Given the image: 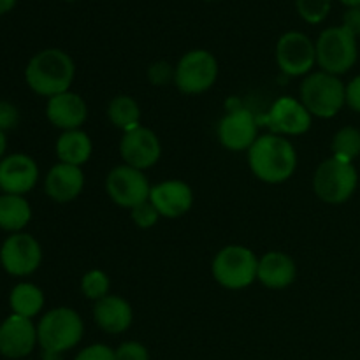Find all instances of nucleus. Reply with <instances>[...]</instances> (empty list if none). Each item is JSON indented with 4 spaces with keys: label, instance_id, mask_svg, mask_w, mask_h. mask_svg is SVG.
<instances>
[{
    "label": "nucleus",
    "instance_id": "obj_1",
    "mask_svg": "<svg viewBox=\"0 0 360 360\" xmlns=\"http://www.w3.org/2000/svg\"><path fill=\"white\" fill-rule=\"evenodd\" d=\"M248 165L260 181L280 185L290 179L297 169V151L283 136L266 134L259 136L248 150Z\"/></svg>",
    "mask_w": 360,
    "mask_h": 360
},
{
    "label": "nucleus",
    "instance_id": "obj_2",
    "mask_svg": "<svg viewBox=\"0 0 360 360\" xmlns=\"http://www.w3.org/2000/svg\"><path fill=\"white\" fill-rule=\"evenodd\" d=\"M76 65L65 51L56 48L35 53L25 69V81L34 94L41 97H55L70 90Z\"/></svg>",
    "mask_w": 360,
    "mask_h": 360
},
{
    "label": "nucleus",
    "instance_id": "obj_3",
    "mask_svg": "<svg viewBox=\"0 0 360 360\" xmlns=\"http://www.w3.org/2000/svg\"><path fill=\"white\" fill-rule=\"evenodd\" d=\"M84 326L79 313L72 308L60 306L44 313L37 323V341L46 355H58L72 350L83 340Z\"/></svg>",
    "mask_w": 360,
    "mask_h": 360
},
{
    "label": "nucleus",
    "instance_id": "obj_4",
    "mask_svg": "<svg viewBox=\"0 0 360 360\" xmlns=\"http://www.w3.org/2000/svg\"><path fill=\"white\" fill-rule=\"evenodd\" d=\"M345 84L340 76L329 72H311L299 88V101L316 118H333L347 104Z\"/></svg>",
    "mask_w": 360,
    "mask_h": 360
},
{
    "label": "nucleus",
    "instance_id": "obj_5",
    "mask_svg": "<svg viewBox=\"0 0 360 360\" xmlns=\"http://www.w3.org/2000/svg\"><path fill=\"white\" fill-rule=\"evenodd\" d=\"M259 259L250 248L229 245L213 259V278L218 285L229 290H243L257 280Z\"/></svg>",
    "mask_w": 360,
    "mask_h": 360
},
{
    "label": "nucleus",
    "instance_id": "obj_6",
    "mask_svg": "<svg viewBox=\"0 0 360 360\" xmlns=\"http://www.w3.org/2000/svg\"><path fill=\"white\" fill-rule=\"evenodd\" d=\"M359 174L354 162L330 157L316 167L313 176V190L316 197L327 204H343L354 195Z\"/></svg>",
    "mask_w": 360,
    "mask_h": 360
},
{
    "label": "nucleus",
    "instance_id": "obj_7",
    "mask_svg": "<svg viewBox=\"0 0 360 360\" xmlns=\"http://www.w3.org/2000/svg\"><path fill=\"white\" fill-rule=\"evenodd\" d=\"M316 63L323 72L341 76L357 62V39L345 27L326 28L315 42Z\"/></svg>",
    "mask_w": 360,
    "mask_h": 360
},
{
    "label": "nucleus",
    "instance_id": "obj_8",
    "mask_svg": "<svg viewBox=\"0 0 360 360\" xmlns=\"http://www.w3.org/2000/svg\"><path fill=\"white\" fill-rule=\"evenodd\" d=\"M218 77V62L206 49L185 53L174 67V84L186 95H199L210 90Z\"/></svg>",
    "mask_w": 360,
    "mask_h": 360
},
{
    "label": "nucleus",
    "instance_id": "obj_9",
    "mask_svg": "<svg viewBox=\"0 0 360 360\" xmlns=\"http://www.w3.org/2000/svg\"><path fill=\"white\" fill-rule=\"evenodd\" d=\"M105 192L116 206L134 210L150 200L151 185L144 171L122 164L116 165L105 178Z\"/></svg>",
    "mask_w": 360,
    "mask_h": 360
},
{
    "label": "nucleus",
    "instance_id": "obj_10",
    "mask_svg": "<svg viewBox=\"0 0 360 360\" xmlns=\"http://www.w3.org/2000/svg\"><path fill=\"white\" fill-rule=\"evenodd\" d=\"M42 248L37 239L27 232H16L0 246V266L16 278L30 276L41 267Z\"/></svg>",
    "mask_w": 360,
    "mask_h": 360
},
{
    "label": "nucleus",
    "instance_id": "obj_11",
    "mask_svg": "<svg viewBox=\"0 0 360 360\" xmlns=\"http://www.w3.org/2000/svg\"><path fill=\"white\" fill-rule=\"evenodd\" d=\"M276 63L287 76H306L316 63L315 42L302 32H287L276 44Z\"/></svg>",
    "mask_w": 360,
    "mask_h": 360
},
{
    "label": "nucleus",
    "instance_id": "obj_12",
    "mask_svg": "<svg viewBox=\"0 0 360 360\" xmlns=\"http://www.w3.org/2000/svg\"><path fill=\"white\" fill-rule=\"evenodd\" d=\"M120 155L123 158V164L139 169V171H146L153 167L160 158V139L153 130L139 125L129 132H123L122 141H120Z\"/></svg>",
    "mask_w": 360,
    "mask_h": 360
},
{
    "label": "nucleus",
    "instance_id": "obj_13",
    "mask_svg": "<svg viewBox=\"0 0 360 360\" xmlns=\"http://www.w3.org/2000/svg\"><path fill=\"white\" fill-rule=\"evenodd\" d=\"M218 141L229 151H248L259 139L257 118L250 109H231L218 123Z\"/></svg>",
    "mask_w": 360,
    "mask_h": 360
},
{
    "label": "nucleus",
    "instance_id": "obj_14",
    "mask_svg": "<svg viewBox=\"0 0 360 360\" xmlns=\"http://www.w3.org/2000/svg\"><path fill=\"white\" fill-rule=\"evenodd\" d=\"M313 116L301 101L294 97H281L271 105L266 123L278 136H302L311 129Z\"/></svg>",
    "mask_w": 360,
    "mask_h": 360
},
{
    "label": "nucleus",
    "instance_id": "obj_15",
    "mask_svg": "<svg viewBox=\"0 0 360 360\" xmlns=\"http://www.w3.org/2000/svg\"><path fill=\"white\" fill-rule=\"evenodd\" d=\"M37 326L30 319L11 313L0 323V355L6 359H23L37 345Z\"/></svg>",
    "mask_w": 360,
    "mask_h": 360
},
{
    "label": "nucleus",
    "instance_id": "obj_16",
    "mask_svg": "<svg viewBox=\"0 0 360 360\" xmlns=\"http://www.w3.org/2000/svg\"><path fill=\"white\" fill-rule=\"evenodd\" d=\"M39 181L37 162L27 153H11L0 160V192L25 195Z\"/></svg>",
    "mask_w": 360,
    "mask_h": 360
},
{
    "label": "nucleus",
    "instance_id": "obj_17",
    "mask_svg": "<svg viewBox=\"0 0 360 360\" xmlns=\"http://www.w3.org/2000/svg\"><path fill=\"white\" fill-rule=\"evenodd\" d=\"M150 202L164 218H179L193 206V190L181 179H167L151 186Z\"/></svg>",
    "mask_w": 360,
    "mask_h": 360
},
{
    "label": "nucleus",
    "instance_id": "obj_18",
    "mask_svg": "<svg viewBox=\"0 0 360 360\" xmlns=\"http://www.w3.org/2000/svg\"><path fill=\"white\" fill-rule=\"evenodd\" d=\"M46 116L53 127L63 130V132L77 130L88 118L86 102L79 94H74L70 90L63 91V94L48 98Z\"/></svg>",
    "mask_w": 360,
    "mask_h": 360
},
{
    "label": "nucleus",
    "instance_id": "obj_19",
    "mask_svg": "<svg viewBox=\"0 0 360 360\" xmlns=\"http://www.w3.org/2000/svg\"><path fill=\"white\" fill-rule=\"evenodd\" d=\"M84 188V172L81 167L69 164L53 165L44 179V190L55 202H70L77 199Z\"/></svg>",
    "mask_w": 360,
    "mask_h": 360
},
{
    "label": "nucleus",
    "instance_id": "obj_20",
    "mask_svg": "<svg viewBox=\"0 0 360 360\" xmlns=\"http://www.w3.org/2000/svg\"><path fill=\"white\" fill-rule=\"evenodd\" d=\"M297 276V266L294 259L283 252H269L259 259L257 280L267 288L281 290L290 287Z\"/></svg>",
    "mask_w": 360,
    "mask_h": 360
},
{
    "label": "nucleus",
    "instance_id": "obj_21",
    "mask_svg": "<svg viewBox=\"0 0 360 360\" xmlns=\"http://www.w3.org/2000/svg\"><path fill=\"white\" fill-rule=\"evenodd\" d=\"M95 323L108 334H122L132 326L134 311L129 301L120 295L109 294L94 306Z\"/></svg>",
    "mask_w": 360,
    "mask_h": 360
},
{
    "label": "nucleus",
    "instance_id": "obj_22",
    "mask_svg": "<svg viewBox=\"0 0 360 360\" xmlns=\"http://www.w3.org/2000/svg\"><path fill=\"white\" fill-rule=\"evenodd\" d=\"M55 150L56 157H58L62 164L81 167V165L90 160L94 144H91L90 136L81 129L67 130V132H62V136L58 137Z\"/></svg>",
    "mask_w": 360,
    "mask_h": 360
},
{
    "label": "nucleus",
    "instance_id": "obj_23",
    "mask_svg": "<svg viewBox=\"0 0 360 360\" xmlns=\"http://www.w3.org/2000/svg\"><path fill=\"white\" fill-rule=\"evenodd\" d=\"M32 207L25 195L0 193V229L11 234L23 232L30 224Z\"/></svg>",
    "mask_w": 360,
    "mask_h": 360
},
{
    "label": "nucleus",
    "instance_id": "obj_24",
    "mask_svg": "<svg viewBox=\"0 0 360 360\" xmlns=\"http://www.w3.org/2000/svg\"><path fill=\"white\" fill-rule=\"evenodd\" d=\"M9 306L13 315L25 316V319H34L44 308V292L34 283L21 281L14 285L9 294Z\"/></svg>",
    "mask_w": 360,
    "mask_h": 360
},
{
    "label": "nucleus",
    "instance_id": "obj_25",
    "mask_svg": "<svg viewBox=\"0 0 360 360\" xmlns=\"http://www.w3.org/2000/svg\"><path fill=\"white\" fill-rule=\"evenodd\" d=\"M108 118L116 129L129 132L141 125V108L130 95H116L108 105Z\"/></svg>",
    "mask_w": 360,
    "mask_h": 360
},
{
    "label": "nucleus",
    "instance_id": "obj_26",
    "mask_svg": "<svg viewBox=\"0 0 360 360\" xmlns=\"http://www.w3.org/2000/svg\"><path fill=\"white\" fill-rule=\"evenodd\" d=\"M333 157L354 162L360 155V130L355 127H343L338 130L330 143Z\"/></svg>",
    "mask_w": 360,
    "mask_h": 360
},
{
    "label": "nucleus",
    "instance_id": "obj_27",
    "mask_svg": "<svg viewBox=\"0 0 360 360\" xmlns=\"http://www.w3.org/2000/svg\"><path fill=\"white\" fill-rule=\"evenodd\" d=\"M81 290H83L84 297L91 299V301H101V299L108 297L109 290H111V280L104 271L91 269L81 280Z\"/></svg>",
    "mask_w": 360,
    "mask_h": 360
},
{
    "label": "nucleus",
    "instance_id": "obj_28",
    "mask_svg": "<svg viewBox=\"0 0 360 360\" xmlns=\"http://www.w3.org/2000/svg\"><path fill=\"white\" fill-rule=\"evenodd\" d=\"M333 0H295L297 13L306 23H322L329 14Z\"/></svg>",
    "mask_w": 360,
    "mask_h": 360
},
{
    "label": "nucleus",
    "instance_id": "obj_29",
    "mask_svg": "<svg viewBox=\"0 0 360 360\" xmlns=\"http://www.w3.org/2000/svg\"><path fill=\"white\" fill-rule=\"evenodd\" d=\"M130 217H132V221L139 229H151L157 225L160 214L155 210L153 204H151L150 200H146V202L139 204V206H136L134 210H130Z\"/></svg>",
    "mask_w": 360,
    "mask_h": 360
},
{
    "label": "nucleus",
    "instance_id": "obj_30",
    "mask_svg": "<svg viewBox=\"0 0 360 360\" xmlns=\"http://www.w3.org/2000/svg\"><path fill=\"white\" fill-rule=\"evenodd\" d=\"M116 360H150V354L144 345L137 341H127L115 350Z\"/></svg>",
    "mask_w": 360,
    "mask_h": 360
},
{
    "label": "nucleus",
    "instance_id": "obj_31",
    "mask_svg": "<svg viewBox=\"0 0 360 360\" xmlns=\"http://www.w3.org/2000/svg\"><path fill=\"white\" fill-rule=\"evenodd\" d=\"M74 360H116V357L115 350H111L108 345L97 343L83 348Z\"/></svg>",
    "mask_w": 360,
    "mask_h": 360
},
{
    "label": "nucleus",
    "instance_id": "obj_32",
    "mask_svg": "<svg viewBox=\"0 0 360 360\" xmlns=\"http://www.w3.org/2000/svg\"><path fill=\"white\" fill-rule=\"evenodd\" d=\"M151 84H165L169 79L174 81V69L167 62H157L148 69Z\"/></svg>",
    "mask_w": 360,
    "mask_h": 360
},
{
    "label": "nucleus",
    "instance_id": "obj_33",
    "mask_svg": "<svg viewBox=\"0 0 360 360\" xmlns=\"http://www.w3.org/2000/svg\"><path fill=\"white\" fill-rule=\"evenodd\" d=\"M20 122V112H18L16 105L11 102H0V130L7 132V130L14 129Z\"/></svg>",
    "mask_w": 360,
    "mask_h": 360
},
{
    "label": "nucleus",
    "instance_id": "obj_34",
    "mask_svg": "<svg viewBox=\"0 0 360 360\" xmlns=\"http://www.w3.org/2000/svg\"><path fill=\"white\" fill-rule=\"evenodd\" d=\"M345 97H347V105L354 109L355 112H360V76L354 77L345 88Z\"/></svg>",
    "mask_w": 360,
    "mask_h": 360
},
{
    "label": "nucleus",
    "instance_id": "obj_35",
    "mask_svg": "<svg viewBox=\"0 0 360 360\" xmlns=\"http://www.w3.org/2000/svg\"><path fill=\"white\" fill-rule=\"evenodd\" d=\"M341 27L347 28L355 39L360 37V7H352L345 13L343 25Z\"/></svg>",
    "mask_w": 360,
    "mask_h": 360
},
{
    "label": "nucleus",
    "instance_id": "obj_36",
    "mask_svg": "<svg viewBox=\"0 0 360 360\" xmlns=\"http://www.w3.org/2000/svg\"><path fill=\"white\" fill-rule=\"evenodd\" d=\"M16 2L18 0H0V14H6L9 11H13Z\"/></svg>",
    "mask_w": 360,
    "mask_h": 360
},
{
    "label": "nucleus",
    "instance_id": "obj_37",
    "mask_svg": "<svg viewBox=\"0 0 360 360\" xmlns=\"http://www.w3.org/2000/svg\"><path fill=\"white\" fill-rule=\"evenodd\" d=\"M6 150H7V136L4 130H0V160L6 157Z\"/></svg>",
    "mask_w": 360,
    "mask_h": 360
},
{
    "label": "nucleus",
    "instance_id": "obj_38",
    "mask_svg": "<svg viewBox=\"0 0 360 360\" xmlns=\"http://www.w3.org/2000/svg\"><path fill=\"white\" fill-rule=\"evenodd\" d=\"M343 6H347L348 9H352V7H360V0H340Z\"/></svg>",
    "mask_w": 360,
    "mask_h": 360
},
{
    "label": "nucleus",
    "instance_id": "obj_39",
    "mask_svg": "<svg viewBox=\"0 0 360 360\" xmlns=\"http://www.w3.org/2000/svg\"><path fill=\"white\" fill-rule=\"evenodd\" d=\"M65 2H74V0H65Z\"/></svg>",
    "mask_w": 360,
    "mask_h": 360
},
{
    "label": "nucleus",
    "instance_id": "obj_40",
    "mask_svg": "<svg viewBox=\"0 0 360 360\" xmlns=\"http://www.w3.org/2000/svg\"><path fill=\"white\" fill-rule=\"evenodd\" d=\"M206 2H214V0H206Z\"/></svg>",
    "mask_w": 360,
    "mask_h": 360
}]
</instances>
